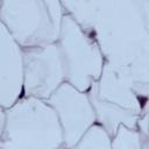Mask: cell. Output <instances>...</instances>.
Instances as JSON below:
<instances>
[{
  "label": "cell",
  "instance_id": "6da1fadb",
  "mask_svg": "<svg viewBox=\"0 0 149 149\" xmlns=\"http://www.w3.org/2000/svg\"><path fill=\"white\" fill-rule=\"evenodd\" d=\"M61 3L95 41L107 65L149 86V0H65Z\"/></svg>",
  "mask_w": 149,
  "mask_h": 149
},
{
  "label": "cell",
  "instance_id": "7a4b0ae2",
  "mask_svg": "<svg viewBox=\"0 0 149 149\" xmlns=\"http://www.w3.org/2000/svg\"><path fill=\"white\" fill-rule=\"evenodd\" d=\"M95 122L113 136L120 126L136 129L141 115L148 111L149 86L104 64L102 72L87 90Z\"/></svg>",
  "mask_w": 149,
  "mask_h": 149
},
{
  "label": "cell",
  "instance_id": "3957f363",
  "mask_svg": "<svg viewBox=\"0 0 149 149\" xmlns=\"http://www.w3.org/2000/svg\"><path fill=\"white\" fill-rule=\"evenodd\" d=\"M62 129L55 111L45 101L21 97L6 108V126L0 149H58Z\"/></svg>",
  "mask_w": 149,
  "mask_h": 149
},
{
  "label": "cell",
  "instance_id": "277c9868",
  "mask_svg": "<svg viewBox=\"0 0 149 149\" xmlns=\"http://www.w3.org/2000/svg\"><path fill=\"white\" fill-rule=\"evenodd\" d=\"M64 9L59 0H1L0 21L21 49L56 43Z\"/></svg>",
  "mask_w": 149,
  "mask_h": 149
},
{
  "label": "cell",
  "instance_id": "5b68a950",
  "mask_svg": "<svg viewBox=\"0 0 149 149\" xmlns=\"http://www.w3.org/2000/svg\"><path fill=\"white\" fill-rule=\"evenodd\" d=\"M61 51L65 81L81 92L99 79L105 59L95 41L64 12L57 40Z\"/></svg>",
  "mask_w": 149,
  "mask_h": 149
},
{
  "label": "cell",
  "instance_id": "8992f818",
  "mask_svg": "<svg viewBox=\"0 0 149 149\" xmlns=\"http://www.w3.org/2000/svg\"><path fill=\"white\" fill-rule=\"evenodd\" d=\"M22 95L48 100L65 81L64 65L57 42L22 49Z\"/></svg>",
  "mask_w": 149,
  "mask_h": 149
},
{
  "label": "cell",
  "instance_id": "52a82bcc",
  "mask_svg": "<svg viewBox=\"0 0 149 149\" xmlns=\"http://www.w3.org/2000/svg\"><path fill=\"white\" fill-rule=\"evenodd\" d=\"M55 111L63 135V147L70 149L95 123V115L87 93L64 81L48 100Z\"/></svg>",
  "mask_w": 149,
  "mask_h": 149
},
{
  "label": "cell",
  "instance_id": "ba28073f",
  "mask_svg": "<svg viewBox=\"0 0 149 149\" xmlns=\"http://www.w3.org/2000/svg\"><path fill=\"white\" fill-rule=\"evenodd\" d=\"M22 49L0 21V106L10 107L22 97Z\"/></svg>",
  "mask_w": 149,
  "mask_h": 149
},
{
  "label": "cell",
  "instance_id": "9c48e42d",
  "mask_svg": "<svg viewBox=\"0 0 149 149\" xmlns=\"http://www.w3.org/2000/svg\"><path fill=\"white\" fill-rule=\"evenodd\" d=\"M70 149H112V136L95 122Z\"/></svg>",
  "mask_w": 149,
  "mask_h": 149
},
{
  "label": "cell",
  "instance_id": "30bf717a",
  "mask_svg": "<svg viewBox=\"0 0 149 149\" xmlns=\"http://www.w3.org/2000/svg\"><path fill=\"white\" fill-rule=\"evenodd\" d=\"M148 139L136 129L120 126L112 136V149H149Z\"/></svg>",
  "mask_w": 149,
  "mask_h": 149
},
{
  "label": "cell",
  "instance_id": "8fae6325",
  "mask_svg": "<svg viewBox=\"0 0 149 149\" xmlns=\"http://www.w3.org/2000/svg\"><path fill=\"white\" fill-rule=\"evenodd\" d=\"M5 126H6V108L0 106V147H1V142H2Z\"/></svg>",
  "mask_w": 149,
  "mask_h": 149
},
{
  "label": "cell",
  "instance_id": "7c38bea8",
  "mask_svg": "<svg viewBox=\"0 0 149 149\" xmlns=\"http://www.w3.org/2000/svg\"><path fill=\"white\" fill-rule=\"evenodd\" d=\"M58 149H65V148H64V147H61V148H58Z\"/></svg>",
  "mask_w": 149,
  "mask_h": 149
},
{
  "label": "cell",
  "instance_id": "4fadbf2b",
  "mask_svg": "<svg viewBox=\"0 0 149 149\" xmlns=\"http://www.w3.org/2000/svg\"><path fill=\"white\" fill-rule=\"evenodd\" d=\"M0 2H1V1H0Z\"/></svg>",
  "mask_w": 149,
  "mask_h": 149
}]
</instances>
